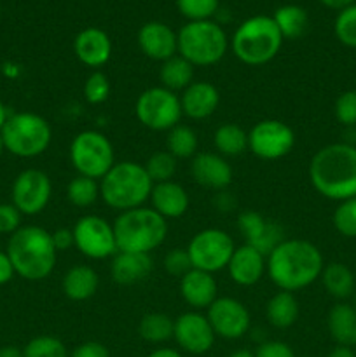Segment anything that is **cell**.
I'll use <instances>...</instances> for the list:
<instances>
[{
	"instance_id": "obj_1",
	"label": "cell",
	"mask_w": 356,
	"mask_h": 357,
	"mask_svg": "<svg viewBox=\"0 0 356 357\" xmlns=\"http://www.w3.org/2000/svg\"><path fill=\"white\" fill-rule=\"evenodd\" d=\"M325 260L311 241L285 239L267 255V275L279 291L295 293L320 279Z\"/></svg>"
},
{
	"instance_id": "obj_2",
	"label": "cell",
	"mask_w": 356,
	"mask_h": 357,
	"mask_svg": "<svg viewBox=\"0 0 356 357\" xmlns=\"http://www.w3.org/2000/svg\"><path fill=\"white\" fill-rule=\"evenodd\" d=\"M309 181L314 190L330 201L356 197V146L330 143L318 150L309 162Z\"/></svg>"
},
{
	"instance_id": "obj_3",
	"label": "cell",
	"mask_w": 356,
	"mask_h": 357,
	"mask_svg": "<svg viewBox=\"0 0 356 357\" xmlns=\"http://www.w3.org/2000/svg\"><path fill=\"white\" fill-rule=\"evenodd\" d=\"M6 253L16 274L27 281L49 278L58 260L51 232L38 225H24L16 230L7 243Z\"/></svg>"
},
{
	"instance_id": "obj_4",
	"label": "cell",
	"mask_w": 356,
	"mask_h": 357,
	"mask_svg": "<svg viewBox=\"0 0 356 357\" xmlns=\"http://www.w3.org/2000/svg\"><path fill=\"white\" fill-rule=\"evenodd\" d=\"M154 181L145 166L135 160L115 162L100 180V197L115 211L142 208L152 194Z\"/></svg>"
},
{
	"instance_id": "obj_5",
	"label": "cell",
	"mask_w": 356,
	"mask_h": 357,
	"mask_svg": "<svg viewBox=\"0 0 356 357\" xmlns=\"http://www.w3.org/2000/svg\"><path fill=\"white\" fill-rule=\"evenodd\" d=\"M112 225L117 251L150 255L168 236V220L145 206L122 211Z\"/></svg>"
},
{
	"instance_id": "obj_6",
	"label": "cell",
	"mask_w": 356,
	"mask_h": 357,
	"mask_svg": "<svg viewBox=\"0 0 356 357\" xmlns=\"http://www.w3.org/2000/svg\"><path fill=\"white\" fill-rule=\"evenodd\" d=\"M283 40L285 38L271 16H253L237 26L230 47L241 63L260 66L276 58Z\"/></svg>"
},
{
	"instance_id": "obj_7",
	"label": "cell",
	"mask_w": 356,
	"mask_h": 357,
	"mask_svg": "<svg viewBox=\"0 0 356 357\" xmlns=\"http://www.w3.org/2000/svg\"><path fill=\"white\" fill-rule=\"evenodd\" d=\"M178 54L192 66H212L225 56L229 40L225 31L213 21H188L177 33Z\"/></svg>"
},
{
	"instance_id": "obj_8",
	"label": "cell",
	"mask_w": 356,
	"mask_h": 357,
	"mask_svg": "<svg viewBox=\"0 0 356 357\" xmlns=\"http://www.w3.org/2000/svg\"><path fill=\"white\" fill-rule=\"evenodd\" d=\"M0 136L7 152L21 159H34L49 149L52 129L42 115L34 112H20L7 119Z\"/></svg>"
},
{
	"instance_id": "obj_9",
	"label": "cell",
	"mask_w": 356,
	"mask_h": 357,
	"mask_svg": "<svg viewBox=\"0 0 356 357\" xmlns=\"http://www.w3.org/2000/svg\"><path fill=\"white\" fill-rule=\"evenodd\" d=\"M70 162L77 174L100 181L115 164L114 145L103 132L80 131L70 143Z\"/></svg>"
},
{
	"instance_id": "obj_10",
	"label": "cell",
	"mask_w": 356,
	"mask_h": 357,
	"mask_svg": "<svg viewBox=\"0 0 356 357\" xmlns=\"http://www.w3.org/2000/svg\"><path fill=\"white\" fill-rule=\"evenodd\" d=\"M135 114L140 124L152 131H170L180 124V96L163 86H154L143 91L135 103Z\"/></svg>"
},
{
	"instance_id": "obj_11",
	"label": "cell",
	"mask_w": 356,
	"mask_h": 357,
	"mask_svg": "<svg viewBox=\"0 0 356 357\" xmlns=\"http://www.w3.org/2000/svg\"><path fill=\"white\" fill-rule=\"evenodd\" d=\"M234 250V239L225 230L220 229L199 230L195 236H192L187 246L192 267L209 274L227 268Z\"/></svg>"
},
{
	"instance_id": "obj_12",
	"label": "cell",
	"mask_w": 356,
	"mask_h": 357,
	"mask_svg": "<svg viewBox=\"0 0 356 357\" xmlns=\"http://www.w3.org/2000/svg\"><path fill=\"white\" fill-rule=\"evenodd\" d=\"M72 232L75 250H79L89 260H105L117 253L114 225L101 216H80Z\"/></svg>"
},
{
	"instance_id": "obj_13",
	"label": "cell",
	"mask_w": 356,
	"mask_h": 357,
	"mask_svg": "<svg viewBox=\"0 0 356 357\" xmlns=\"http://www.w3.org/2000/svg\"><path fill=\"white\" fill-rule=\"evenodd\" d=\"M295 146V132L278 119L257 122L248 132V149L255 157L264 160H278L288 155Z\"/></svg>"
},
{
	"instance_id": "obj_14",
	"label": "cell",
	"mask_w": 356,
	"mask_h": 357,
	"mask_svg": "<svg viewBox=\"0 0 356 357\" xmlns=\"http://www.w3.org/2000/svg\"><path fill=\"white\" fill-rule=\"evenodd\" d=\"M52 195L51 178L40 169H24L16 176L10 190L13 204L21 215L35 216L47 208Z\"/></svg>"
},
{
	"instance_id": "obj_15",
	"label": "cell",
	"mask_w": 356,
	"mask_h": 357,
	"mask_svg": "<svg viewBox=\"0 0 356 357\" xmlns=\"http://www.w3.org/2000/svg\"><path fill=\"white\" fill-rule=\"evenodd\" d=\"M206 317L216 337L225 340H239L250 331L251 316L243 302L232 296H218L206 309Z\"/></svg>"
},
{
	"instance_id": "obj_16",
	"label": "cell",
	"mask_w": 356,
	"mask_h": 357,
	"mask_svg": "<svg viewBox=\"0 0 356 357\" xmlns=\"http://www.w3.org/2000/svg\"><path fill=\"white\" fill-rule=\"evenodd\" d=\"M215 338L216 335L208 317L198 310H188L175 319L173 340L181 351L188 354L201 356L209 352L215 344Z\"/></svg>"
},
{
	"instance_id": "obj_17",
	"label": "cell",
	"mask_w": 356,
	"mask_h": 357,
	"mask_svg": "<svg viewBox=\"0 0 356 357\" xmlns=\"http://www.w3.org/2000/svg\"><path fill=\"white\" fill-rule=\"evenodd\" d=\"M237 229L243 236L244 244L251 246L267 257L279 243L285 241V230L274 220L265 218L258 211H243L237 216Z\"/></svg>"
},
{
	"instance_id": "obj_18",
	"label": "cell",
	"mask_w": 356,
	"mask_h": 357,
	"mask_svg": "<svg viewBox=\"0 0 356 357\" xmlns=\"http://www.w3.org/2000/svg\"><path fill=\"white\" fill-rule=\"evenodd\" d=\"M191 174L195 183L216 192L225 190L234 176L229 160L216 152L195 153L191 159Z\"/></svg>"
},
{
	"instance_id": "obj_19",
	"label": "cell",
	"mask_w": 356,
	"mask_h": 357,
	"mask_svg": "<svg viewBox=\"0 0 356 357\" xmlns=\"http://www.w3.org/2000/svg\"><path fill=\"white\" fill-rule=\"evenodd\" d=\"M138 45L143 54L154 61L163 63L178 54L177 33L159 21H150L140 28Z\"/></svg>"
},
{
	"instance_id": "obj_20",
	"label": "cell",
	"mask_w": 356,
	"mask_h": 357,
	"mask_svg": "<svg viewBox=\"0 0 356 357\" xmlns=\"http://www.w3.org/2000/svg\"><path fill=\"white\" fill-rule=\"evenodd\" d=\"M225 271L237 286L250 288L257 284L264 278V274H267V257L258 253L248 244H243L234 250Z\"/></svg>"
},
{
	"instance_id": "obj_21",
	"label": "cell",
	"mask_w": 356,
	"mask_h": 357,
	"mask_svg": "<svg viewBox=\"0 0 356 357\" xmlns=\"http://www.w3.org/2000/svg\"><path fill=\"white\" fill-rule=\"evenodd\" d=\"M181 114L192 121H205L212 117L220 105V93L216 86L206 80H194L180 94Z\"/></svg>"
},
{
	"instance_id": "obj_22",
	"label": "cell",
	"mask_w": 356,
	"mask_h": 357,
	"mask_svg": "<svg viewBox=\"0 0 356 357\" xmlns=\"http://www.w3.org/2000/svg\"><path fill=\"white\" fill-rule=\"evenodd\" d=\"M180 295L192 310H206L218 298V284L209 272L192 268L180 278Z\"/></svg>"
},
{
	"instance_id": "obj_23",
	"label": "cell",
	"mask_w": 356,
	"mask_h": 357,
	"mask_svg": "<svg viewBox=\"0 0 356 357\" xmlns=\"http://www.w3.org/2000/svg\"><path fill=\"white\" fill-rule=\"evenodd\" d=\"M73 52L82 65L100 68L112 56V40L101 28H84L73 40Z\"/></svg>"
},
{
	"instance_id": "obj_24",
	"label": "cell",
	"mask_w": 356,
	"mask_h": 357,
	"mask_svg": "<svg viewBox=\"0 0 356 357\" xmlns=\"http://www.w3.org/2000/svg\"><path fill=\"white\" fill-rule=\"evenodd\" d=\"M154 271V261L150 255L131 253V251H117L112 257L110 274L117 284L133 286L145 281Z\"/></svg>"
},
{
	"instance_id": "obj_25",
	"label": "cell",
	"mask_w": 356,
	"mask_h": 357,
	"mask_svg": "<svg viewBox=\"0 0 356 357\" xmlns=\"http://www.w3.org/2000/svg\"><path fill=\"white\" fill-rule=\"evenodd\" d=\"M150 202H152L154 211L159 213L163 218H180L188 211L191 206V197L188 192L177 181H163L156 183L150 194Z\"/></svg>"
},
{
	"instance_id": "obj_26",
	"label": "cell",
	"mask_w": 356,
	"mask_h": 357,
	"mask_svg": "<svg viewBox=\"0 0 356 357\" xmlns=\"http://www.w3.org/2000/svg\"><path fill=\"white\" fill-rule=\"evenodd\" d=\"M100 286L98 272L89 265H73L61 279V289L66 298L73 302H84L94 296Z\"/></svg>"
},
{
	"instance_id": "obj_27",
	"label": "cell",
	"mask_w": 356,
	"mask_h": 357,
	"mask_svg": "<svg viewBox=\"0 0 356 357\" xmlns=\"http://www.w3.org/2000/svg\"><path fill=\"white\" fill-rule=\"evenodd\" d=\"M327 328L337 345H356V309L346 302H339L328 310Z\"/></svg>"
},
{
	"instance_id": "obj_28",
	"label": "cell",
	"mask_w": 356,
	"mask_h": 357,
	"mask_svg": "<svg viewBox=\"0 0 356 357\" xmlns=\"http://www.w3.org/2000/svg\"><path fill=\"white\" fill-rule=\"evenodd\" d=\"M265 316L269 324L278 330L292 328L300 316V307L295 295L290 291L274 293L265 305Z\"/></svg>"
},
{
	"instance_id": "obj_29",
	"label": "cell",
	"mask_w": 356,
	"mask_h": 357,
	"mask_svg": "<svg viewBox=\"0 0 356 357\" xmlns=\"http://www.w3.org/2000/svg\"><path fill=\"white\" fill-rule=\"evenodd\" d=\"M320 279L325 291L339 302H344L355 293V274L348 265L341 264V261H332V264L325 265Z\"/></svg>"
},
{
	"instance_id": "obj_30",
	"label": "cell",
	"mask_w": 356,
	"mask_h": 357,
	"mask_svg": "<svg viewBox=\"0 0 356 357\" xmlns=\"http://www.w3.org/2000/svg\"><path fill=\"white\" fill-rule=\"evenodd\" d=\"M213 146L222 157H239L248 150V132L241 126L225 122L213 132Z\"/></svg>"
},
{
	"instance_id": "obj_31",
	"label": "cell",
	"mask_w": 356,
	"mask_h": 357,
	"mask_svg": "<svg viewBox=\"0 0 356 357\" xmlns=\"http://www.w3.org/2000/svg\"><path fill=\"white\" fill-rule=\"evenodd\" d=\"M161 86L173 93H181L194 82V66L180 54L163 61L159 68Z\"/></svg>"
},
{
	"instance_id": "obj_32",
	"label": "cell",
	"mask_w": 356,
	"mask_h": 357,
	"mask_svg": "<svg viewBox=\"0 0 356 357\" xmlns=\"http://www.w3.org/2000/svg\"><path fill=\"white\" fill-rule=\"evenodd\" d=\"M175 319H171L168 314L150 312L140 319L138 335L149 344H164V342L173 338Z\"/></svg>"
},
{
	"instance_id": "obj_33",
	"label": "cell",
	"mask_w": 356,
	"mask_h": 357,
	"mask_svg": "<svg viewBox=\"0 0 356 357\" xmlns=\"http://www.w3.org/2000/svg\"><path fill=\"white\" fill-rule=\"evenodd\" d=\"M276 26H278L279 33L283 35V38H290V40H295L300 38L307 30V13L299 6H283L272 16Z\"/></svg>"
},
{
	"instance_id": "obj_34",
	"label": "cell",
	"mask_w": 356,
	"mask_h": 357,
	"mask_svg": "<svg viewBox=\"0 0 356 357\" xmlns=\"http://www.w3.org/2000/svg\"><path fill=\"white\" fill-rule=\"evenodd\" d=\"M198 132L185 124H177L168 131L166 150L175 159H192L198 153Z\"/></svg>"
},
{
	"instance_id": "obj_35",
	"label": "cell",
	"mask_w": 356,
	"mask_h": 357,
	"mask_svg": "<svg viewBox=\"0 0 356 357\" xmlns=\"http://www.w3.org/2000/svg\"><path fill=\"white\" fill-rule=\"evenodd\" d=\"M66 197L75 208H89L100 197V181L77 174L66 187Z\"/></svg>"
},
{
	"instance_id": "obj_36",
	"label": "cell",
	"mask_w": 356,
	"mask_h": 357,
	"mask_svg": "<svg viewBox=\"0 0 356 357\" xmlns=\"http://www.w3.org/2000/svg\"><path fill=\"white\" fill-rule=\"evenodd\" d=\"M177 162L178 160L168 150H159V152L152 153L143 166H145L150 180L156 185L173 180L175 173H177Z\"/></svg>"
},
{
	"instance_id": "obj_37",
	"label": "cell",
	"mask_w": 356,
	"mask_h": 357,
	"mask_svg": "<svg viewBox=\"0 0 356 357\" xmlns=\"http://www.w3.org/2000/svg\"><path fill=\"white\" fill-rule=\"evenodd\" d=\"M23 357H70L66 345L51 335L35 337L24 345Z\"/></svg>"
},
{
	"instance_id": "obj_38",
	"label": "cell",
	"mask_w": 356,
	"mask_h": 357,
	"mask_svg": "<svg viewBox=\"0 0 356 357\" xmlns=\"http://www.w3.org/2000/svg\"><path fill=\"white\" fill-rule=\"evenodd\" d=\"M332 222L341 236L348 237V239L356 237V197L339 202L334 216H332Z\"/></svg>"
},
{
	"instance_id": "obj_39",
	"label": "cell",
	"mask_w": 356,
	"mask_h": 357,
	"mask_svg": "<svg viewBox=\"0 0 356 357\" xmlns=\"http://www.w3.org/2000/svg\"><path fill=\"white\" fill-rule=\"evenodd\" d=\"M335 37L346 47L356 49V3L344 7L335 17Z\"/></svg>"
},
{
	"instance_id": "obj_40",
	"label": "cell",
	"mask_w": 356,
	"mask_h": 357,
	"mask_svg": "<svg viewBox=\"0 0 356 357\" xmlns=\"http://www.w3.org/2000/svg\"><path fill=\"white\" fill-rule=\"evenodd\" d=\"M110 96V80L103 72L94 70L84 82V98L89 105H101Z\"/></svg>"
},
{
	"instance_id": "obj_41",
	"label": "cell",
	"mask_w": 356,
	"mask_h": 357,
	"mask_svg": "<svg viewBox=\"0 0 356 357\" xmlns=\"http://www.w3.org/2000/svg\"><path fill=\"white\" fill-rule=\"evenodd\" d=\"M178 10L191 21H206L218 10V0H177Z\"/></svg>"
},
{
	"instance_id": "obj_42",
	"label": "cell",
	"mask_w": 356,
	"mask_h": 357,
	"mask_svg": "<svg viewBox=\"0 0 356 357\" xmlns=\"http://www.w3.org/2000/svg\"><path fill=\"white\" fill-rule=\"evenodd\" d=\"M334 114L335 119L346 128L356 126V89L344 91L342 94H339L334 105Z\"/></svg>"
},
{
	"instance_id": "obj_43",
	"label": "cell",
	"mask_w": 356,
	"mask_h": 357,
	"mask_svg": "<svg viewBox=\"0 0 356 357\" xmlns=\"http://www.w3.org/2000/svg\"><path fill=\"white\" fill-rule=\"evenodd\" d=\"M164 268L173 278H184L188 271H192V261L187 253V248H175V250L168 251L164 257Z\"/></svg>"
},
{
	"instance_id": "obj_44",
	"label": "cell",
	"mask_w": 356,
	"mask_h": 357,
	"mask_svg": "<svg viewBox=\"0 0 356 357\" xmlns=\"http://www.w3.org/2000/svg\"><path fill=\"white\" fill-rule=\"evenodd\" d=\"M21 213L13 202H3L0 204V234H9L13 236L16 230L21 229Z\"/></svg>"
},
{
	"instance_id": "obj_45",
	"label": "cell",
	"mask_w": 356,
	"mask_h": 357,
	"mask_svg": "<svg viewBox=\"0 0 356 357\" xmlns=\"http://www.w3.org/2000/svg\"><path fill=\"white\" fill-rule=\"evenodd\" d=\"M255 357H295V352L288 344L281 340H267L258 344Z\"/></svg>"
},
{
	"instance_id": "obj_46",
	"label": "cell",
	"mask_w": 356,
	"mask_h": 357,
	"mask_svg": "<svg viewBox=\"0 0 356 357\" xmlns=\"http://www.w3.org/2000/svg\"><path fill=\"white\" fill-rule=\"evenodd\" d=\"M70 357H110V351H108L101 342L91 340L77 345V347L70 352Z\"/></svg>"
},
{
	"instance_id": "obj_47",
	"label": "cell",
	"mask_w": 356,
	"mask_h": 357,
	"mask_svg": "<svg viewBox=\"0 0 356 357\" xmlns=\"http://www.w3.org/2000/svg\"><path fill=\"white\" fill-rule=\"evenodd\" d=\"M52 243H54L56 251H66L70 248H75V243H73V232L72 229H58L54 232H51Z\"/></svg>"
},
{
	"instance_id": "obj_48",
	"label": "cell",
	"mask_w": 356,
	"mask_h": 357,
	"mask_svg": "<svg viewBox=\"0 0 356 357\" xmlns=\"http://www.w3.org/2000/svg\"><path fill=\"white\" fill-rule=\"evenodd\" d=\"M14 274H16V271H14L9 255L0 251V286L7 284L14 278Z\"/></svg>"
},
{
	"instance_id": "obj_49",
	"label": "cell",
	"mask_w": 356,
	"mask_h": 357,
	"mask_svg": "<svg viewBox=\"0 0 356 357\" xmlns=\"http://www.w3.org/2000/svg\"><path fill=\"white\" fill-rule=\"evenodd\" d=\"M147 357H184L177 349H171V347H159L156 351L150 352Z\"/></svg>"
},
{
	"instance_id": "obj_50",
	"label": "cell",
	"mask_w": 356,
	"mask_h": 357,
	"mask_svg": "<svg viewBox=\"0 0 356 357\" xmlns=\"http://www.w3.org/2000/svg\"><path fill=\"white\" fill-rule=\"evenodd\" d=\"M327 357H356L353 347H344V345H337L330 351V354Z\"/></svg>"
},
{
	"instance_id": "obj_51",
	"label": "cell",
	"mask_w": 356,
	"mask_h": 357,
	"mask_svg": "<svg viewBox=\"0 0 356 357\" xmlns=\"http://www.w3.org/2000/svg\"><path fill=\"white\" fill-rule=\"evenodd\" d=\"M320 2L323 3V6L330 7V9L342 10V9H344V7L353 6V3H355V0H320Z\"/></svg>"
},
{
	"instance_id": "obj_52",
	"label": "cell",
	"mask_w": 356,
	"mask_h": 357,
	"mask_svg": "<svg viewBox=\"0 0 356 357\" xmlns=\"http://www.w3.org/2000/svg\"><path fill=\"white\" fill-rule=\"evenodd\" d=\"M0 357H23V351L14 345H6L0 349Z\"/></svg>"
},
{
	"instance_id": "obj_53",
	"label": "cell",
	"mask_w": 356,
	"mask_h": 357,
	"mask_svg": "<svg viewBox=\"0 0 356 357\" xmlns=\"http://www.w3.org/2000/svg\"><path fill=\"white\" fill-rule=\"evenodd\" d=\"M2 72H3V75H7V77H10V79H14V77H17L20 75V66L16 65V63H6V65L2 66Z\"/></svg>"
},
{
	"instance_id": "obj_54",
	"label": "cell",
	"mask_w": 356,
	"mask_h": 357,
	"mask_svg": "<svg viewBox=\"0 0 356 357\" xmlns=\"http://www.w3.org/2000/svg\"><path fill=\"white\" fill-rule=\"evenodd\" d=\"M9 117H10V114H9V112H7L6 105H3L2 101H0V131H2V128H3V126H6L7 119H9Z\"/></svg>"
},
{
	"instance_id": "obj_55",
	"label": "cell",
	"mask_w": 356,
	"mask_h": 357,
	"mask_svg": "<svg viewBox=\"0 0 356 357\" xmlns=\"http://www.w3.org/2000/svg\"><path fill=\"white\" fill-rule=\"evenodd\" d=\"M229 357H255V352L248 351V349H237V351L230 352Z\"/></svg>"
},
{
	"instance_id": "obj_56",
	"label": "cell",
	"mask_w": 356,
	"mask_h": 357,
	"mask_svg": "<svg viewBox=\"0 0 356 357\" xmlns=\"http://www.w3.org/2000/svg\"><path fill=\"white\" fill-rule=\"evenodd\" d=\"M3 142H2V136H0V155H2V152H3Z\"/></svg>"
},
{
	"instance_id": "obj_57",
	"label": "cell",
	"mask_w": 356,
	"mask_h": 357,
	"mask_svg": "<svg viewBox=\"0 0 356 357\" xmlns=\"http://www.w3.org/2000/svg\"><path fill=\"white\" fill-rule=\"evenodd\" d=\"M0 14H2V6H0Z\"/></svg>"
}]
</instances>
